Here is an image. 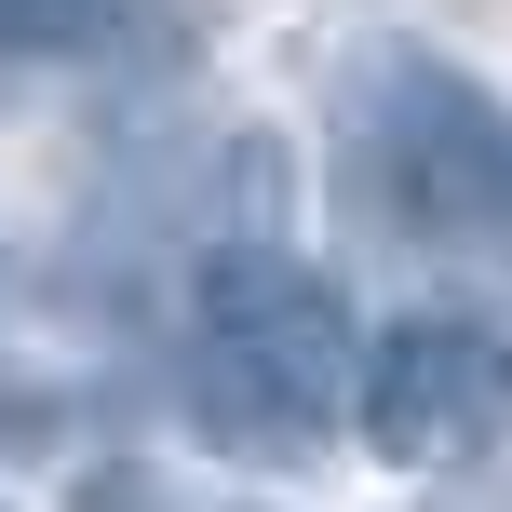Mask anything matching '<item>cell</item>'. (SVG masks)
<instances>
[{"mask_svg": "<svg viewBox=\"0 0 512 512\" xmlns=\"http://www.w3.org/2000/svg\"><path fill=\"white\" fill-rule=\"evenodd\" d=\"M351 432L378 472H486L512 445V324L486 310H405L351 364Z\"/></svg>", "mask_w": 512, "mask_h": 512, "instance_id": "3957f363", "label": "cell"}, {"mask_svg": "<svg viewBox=\"0 0 512 512\" xmlns=\"http://www.w3.org/2000/svg\"><path fill=\"white\" fill-rule=\"evenodd\" d=\"M351 108H364V216H391L432 256L512 270V108L486 81L432 41H378L351 68Z\"/></svg>", "mask_w": 512, "mask_h": 512, "instance_id": "7a4b0ae2", "label": "cell"}, {"mask_svg": "<svg viewBox=\"0 0 512 512\" xmlns=\"http://www.w3.org/2000/svg\"><path fill=\"white\" fill-rule=\"evenodd\" d=\"M0 41L54 54V68H108V54L162 41V0H0Z\"/></svg>", "mask_w": 512, "mask_h": 512, "instance_id": "277c9868", "label": "cell"}, {"mask_svg": "<svg viewBox=\"0 0 512 512\" xmlns=\"http://www.w3.org/2000/svg\"><path fill=\"white\" fill-rule=\"evenodd\" d=\"M351 364H364V337H351L324 270H297L270 243L203 256V283H189V418L230 459L297 472L351 418Z\"/></svg>", "mask_w": 512, "mask_h": 512, "instance_id": "6da1fadb", "label": "cell"}]
</instances>
